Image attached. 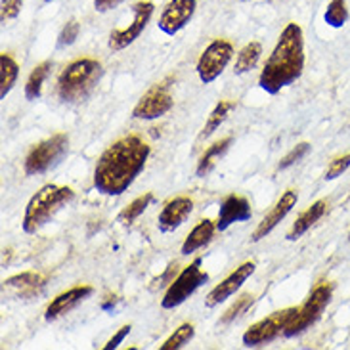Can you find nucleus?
I'll use <instances>...</instances> for the list:
<instances>
[{
    "mask_svg": "<svg viewBox=\"0 0 350 350\" xmlns=\"http://www.w3.org/2000/svg\"><path fill=\"white\" fill-rule=\"evenodd\" d=\"M304 69L303 29L297 23H287L278 38V44L266 62L258 85L268 94H278L282 88L293 85Z\"/></svg>",
    "mask_w": 350,
    "mask_h": 350,
    "instance_id": "obj_2",
    "label": "nucleus"
},
{
    "mask_svg": "<svg viewBox=\"0 0 350 350\" xmlns=\"http://www.w3.org/2000/svg\"><path fill=\"white\" fill-rule=\"evenodd\" d=\"M234 56V46L224 38L213 40L198 62V75L203 85L217 81Z\"/></svg>",
    "mask_w": 350,
    "mask_h": 350,
    "instance_id": "obj_9",
    "label": "nucleus"
},
{
    "mask_svg": "<svg viewBox=\"0 0 350 350\" xmlns=\"http://www.w3.org/2000/svg\"><path fill=\"white\" fill-rule=\"evenodd\" d=\"M251 218V205L245 198L241 196H228L222 205H220V211H218V220H217V230L218 232H224L232 224L236 222H243V220H249Z\"/></svg>",
    "mask_w": 350,
    "mask_h": 350,
    "instance_id": "obj_16",
    "label": "nucleus"
},
{
    "mask_svg": "<svg viewBox=\"0 0 350 350\" xmlns=\"http://www.w3.org/2000/svg\"><path fill=\"white\" fill-rule=\"evenodd\" d=\"M349 239H350V234H349Z\"/></svg>",
    "mask_w": 350,
    "mask_h": 350,
    "instance_id": "obj_37",
    "label": "nucleus"
},
{
    "mask_svg": "<svg viewBox=\"0 0 350 350\" xmlns=\"http://www.w3.org/2000/svg\"><path fill=\"white\" fill-rule=\"evenodd\" d=\"M150 152V146L134 134L113 142L96 163L94 188L104 196L124 193L146 167Z\"/></svg>",
    "mask_w": 350,
    "mask_h": 350,
    "instance_id": "obj_1",
    "label": "nucleus"
},
{
    "mask_svg": "<svg viewBox=\"0 0 350 350\" xmlns=\"http://www.w3.org/2000/svg\"><path fill=\"white\" fill-rule=\"evenodd\" d=\"M325 23L333 29H341L349 21V8L347 0H329L325 14H323Z\"/></svg>",
    "mask_w": 350,
    "mask_h": 350,
    "instance_id": "obj_26",
    "label": "nucleus"
},
{
    "mask_svg": "<svg viewBox=\"0 0 350 350\" xmlns=\"http://www.w3.org/2000/svg\"><path fill=\"white\" fill-rule=\"evenodd\" d=\"M230 144H232V138H224V140H220V142L213 144L207 152L203 153V157L199 159L198 165V176H205L207 172H211V169L215 167V163L226 153Z\"/></svg>",
    "mask_w": 350,
    "mask_h": 350,
    "instance_id": "obj_24",
    "label": "nucleus"
},
{
    "mask_svg": "<svg viewBox=\"0 0 350 350\" xmlns=\"http://www.w3.org/2000/svg\"><path fill=\"white\" fill-rule=\"evenodd\" d=\"M193 211V201L189 198H180L171 199L165 207H163L159 220H157V226L161 232H174L176 228L182 226V222L189 217V213Z\"/></svg>",
    "mask_w": 350,
    "mask_h": 350,
    "instance_id": "obj_17",
    "label": "nucleus"
},
{
    "mask_svg": "<svg viewBox=\"0 0 350 350\" xmlns=\"http://www.w3.org/2000/svg\"><path fill=\"white\" fill-rule=\"evenodd\" d=\"M104 73L102 64L92 57L77 59L59 75L57 81V94L67 104H79L85 102L88 96L92 94L98 81Z\"/></svg>",
    "mask_w": 350,
    "mask_h": 350,
    "instance_id": "obj_3",
    "label": "nucleus"
},
{
    "mask_svg": "<svg viewBox=\"0 0 350 350\" xmlns=\"http://www.w3.org/2000/svg\"><path fill=\"white\" fill-rule=\"evenodd\" d=\"M215 230H217V224L213 220H208V218L201 220L198 226L189 232L186 241L182 243V255H191L198 249L207 245L208 241H211V237H213V234H215Z\"/></svg>",
    "mask_w": 350,
    "mask_h": 350,
    "instance_id": "obj_20",
    "label": "nucleus"
},
{
    "mask_svg": "<svg viewBox=\"0 0 350 350\" xmlns=\"http://www.w3.org/2000/svg\"><path fill=\"white\" fill-rule=\"evenodd\" d=\"M350 167V153L347 155H342V157H337L335 161H332V165L327 167V171H325V180H335L342 176V172L349 171Z\"/></svg>",
    "mask_w": 350,
    "mask_h": 350,
    "instance_id": "obj_32",
    "label": "nucleus"
},
{
    "mask_svg": "<svg viewBox=\"0 0 350 350\" xmlns=\"http://www.w3.org/2000/svg\"><path fill=\"white\" fill-rule=\"evenodd\" d=\"M123 0H94L96 12H109V10L117 8Z\"/></svg>",
    "mask_w": 350,
    "mask_h": 350,
    "instance_id": "obj_35",
    "label": "nucleus"
},
{
    "mask_svg": "<svg viewBox=\"0 0 350 350\" xmlns=\"http://www.w3.org/2000/svg\"><path fill=\"white\" fill-rule=\"evenodd\" d=\"M193 333H196V327H193L191 323H182L178 329L172 333L167 341L163 342L161 350H176L180 349V347H184L186 342L191 341Z\"/></svg>",
    "mask_w": 350,
    "mask_h": 350,
    "instance_id": "obj_28",
    "label": "nucleus"
},
{
    "mask_svg": "<svg viewBox=\"0 0 350 350\" xmlns=\"http://www.w3.org/2000/svg\"><path fill=\"white\" fill-rule=\"evenodd\" d=\"M255 268V262H243L239 268H236L222 284H218L217 287L205 297V306H207V308H215V306H218L220 303H224L226 299H230V297L236 293L237 289L253 275Z\"/></svg>",
    "mask_w": 350,
    "mask_h": 350,
    "instance_id": "obj_13",
    "label": "nucleus"
},
{
    "mask_svg": "<svg viewBox=\"0 0 350 350\" xmlns=\"http://www.w3.org/2000/svg\"><path fill=\"white\" fill-rule=\"evenodd\" d=\"M253 295L251 293H245V295H241L239 299H236V303L232 304L230 308H228L226 312H224V316L220 318V323H230V322H234L236 318H239L241 314L247 312L249 310V306L253 304Z\"/></svg>",
    "mask_w": 350,
    "mask_h": 350,
    "instance_id": "obj_29",
    "label": "nucleus"
},
{
    "mask_svg": "<svg viewBox=\"0 0 350 350\" xmlns=\"http://www.w3.org/2000/svg\"><path fill=\"white\" fill-rule=\"evenodd\" d=\"M23 6V0H2V8H0V19L8 21V19L18 18L19 12Z\"/></svg>",
    "mask_w": 350,
    "mask_h": 350,
    "instance_id": "obj_33",
    "label": "nucleus"
},
{
    "mask_svg": "<svg viewBox=\"0 0 350 350\" xmlns=\"http://www.w3.org/2000/svg\"><path fill=\"white\" fill-rule=\"evenodd\" d=\"M50 67H52L50 62H42L40 66H37L31 71V75L27 79V85H25V98L27 100H37L38 96H40L42 85H44L48 73H50Z\"/></svg>",
    "mask_w": 350,
    "mask_h": 350,
    "instance_id": "obj_25",
    "label": "nucleus"
},
{
    "mask_svg": "<svg viewBox=\"0 0 350 350\" xmlns=\"http://www.w3.org/2000/svg\"><path fill=\"white\" fill-rule=\"evenodd\" d=\"M73 198H75V191L67 186H56V184L42 186L33 198L29 199L23 224H21L23 232L37 234L38 230L44 226L59 208L66 207Z\"/></svg>",
    "mask_w": 350,
    "mask_h": 350,
    "instance_id": "obj_4",
    "label": "nucleus"
},
{
    "mask_svg": "<svg viewBox=\"0 0 350 350\" xmlns=\"http://www.w3.org/2000/svg\"><path fill=\"white\" fill-rule=\"evenodd\" d=\"M19 75L18 64L10 54L0 56V98H6Z\"/></svg>",
    "mask_w": 350,
    "mask_h": 350,
    "instance_id": "obj_22",
    "label": "nucleus"
},
{
    "mask_svg": "<svg viewBox=\"0 0 350 350\" xmlns=\"http://www.w3.org/2000/svg\"><path fill=\"white\" fill-rule=\"evenodd\" d=\"M333 287L332 284L327 282H322L318 284L312 289V293L306 297V301L303 303L301 308H297V314L291 320V323L287 325L285 329V337H295V335H301L308 327H312L314 323L318 322L322 318L323 310L327 308V304L332 301Z\"/></svg>",
    "mask_w": 350,
    "mask_h": 350,
    "instance_id": "obj_5",
    "label": "nucleus"
},
{
    "mask_svg": "<svg viewBox=\"0 0 350 350\" xmlns=\"http://www.w3.org/2000/svg\"><path fill=\"white\" fill-rule=\"evenodd\" d=\"M207 272L201 270V258H196L189 266H186L178 274L176 280H172L167 293L161 299V306L167 310L176 308L182 303H186L191 295L198 291L203 284H207Z\"/></svg>",
    "mask_w": 350,
    "mask_h": 350,
    "instance_id": "obj_6",
    "label": "nucleus"
},
{
    "mask_svg": "<svg viewBox=\"0 0 350 350\" xmlns=\"http://www.w3.org/2000/svg\"><path fill=\"white\" fill-rule=\"evenodd\" d=\"M198 8L196 0H171L165 10H163L161 18H159V29L165 35H176L178 31L186 27L189 23V19L193 18Z\"/></svg>",
    "mask_w": 350,
    "mask_h": 350,
    "instance_id": "obj_12",
    "label": "nucleus"
},
{
    "mask_svg": "<svg viewBox=\"0 0 350 350\" xmlns=\"http://www.w3.org/2000/svg\"><path fill=\"white\" fill-rule=\"evenodd\" d=\"M236 107V104L234 102H218L217 107L213 109V113L208 115L207 123H205V126H203V131H201V134H199V138L201 140H205V138H208L211 134H215V131H217L220 124L226 121V117L230 115V111Z\"/></svg>",
    "mask_w": 350,
    "mask_h": 350,
    "instance_id": "obj_23",
    "label": "nucleus"
},
{
    "mask_svg": "<svg viewBox=\"0 0 350 350\" xmlns=\"http://www.w3.org/2000/svg\"><path fill=\"white\" fill-rule=\"evenodd\" d=\"M153 10H155V6H153V2H150V0H140V2H136L133 6V23H131L129 27L111 31V35H109V48L115 50V52H119V50H124L126 46H131L134 40L142 35V31L146 29V25L150 23V19H152L153 16Z\"/></svg>",
    "mask_w": 350,
    "mask_h": 350,
    "instance_id": "obj_10",
    "label": "nucleus"
},
{
    "mask_svg": "<svg viewBox=\"0 0 350 350\" xmlns=\"http://www.w3.org/2000/svg\"><path fill=\"white\" fill-rule=\"evenodd\" d=\"M172 104H174V100L169 94V85L163 83V85L153 86L152 90H148L140 98V102L134 107L133 115L136 119H144V121L159 119V117L171 111Z\"/></svg>",
    "mask_w": 350,
    "mask_h": 350,
    "instance_id": "obj_11",
    "label": "nucleus"
},
{
    "mask_svg": "<svg viewBox=\"0 0 350 350\" xmlns=\"http://www.w3.org/2000/svg\"><path fill=\"white\" fill-rule=\"evenodd\" d=\"M260 54H262L260 42H249V44L241 48V52L237 54L234 73H236V75H243L247 71H251V69L258 64Z\"/></svg>",
    "mask_w": 350,
    "mask_h": 350,
    "instance_id": "obj_21",
    "label": "nucleus"
},
{
    "mask_svg": "<svg viewBox=\"0 0 350 350\" xmlns=\"http://www.w3.org/2000/svg\"><path fill=\"white\" fill-rule=\"evenodd\" d=\"M44 2H54V0H44Z\"/></svg>",
    "mask_w": 350,
    "mask_h": 350,
    "instance_id": "obj_36",
    "label": "nucleus"
},
{
    "mask_svg": "<svg viewBox=\"0 0 350 350\" xmlns=\"http://www.w3.org/2000/svg\"><path fill=\"white\" fill-rule=\"evenodd\" d=\"M46 285V278L37 274V272H23V274L12 275L8 280H4V289H8L12 293L23 299H33L42 293Z\"/></svg>",
    "mask_w": 350,
    "mask_h": 350,
    "instance_id": "obj_18",
    "label": "nucleus"
},
{
    "mask_svg": "<svg viewBox=\"0 0 350 350\" xmlns=\"http://www.w3.org/2000/svg\"><path fill=\"white\" fill-rule=\"evenodd\" d=\"M69 138L67 134H54L46 140L38 142L25 157V172L27 174H42L56 167L62 157L67 153Z\"/></svg>",
    "mask_w": 350,
    "mask_h": 350,
    "instance_id": "obj_7",
    "label": "nucleus"
},
{
    "mask_svg": "<svg viewBox=\"0 0 350 350\" xmlns=\"http://www.w3.org/2000/svg\"><path fill=\"white\" fill-rule=\"evenodd\" d=\"M308 152H310V144L301 142L299 146H295L293 150L285 155L284 159H282V163L278 165V169H287V167H291V165H295L297 161H301Z\"/></svg>",
    "mask_w": 350,
    "mask_h": 350,
    "instance_id": "obj_31",
    "label": "nucleus"
},
{
    "mask_svg": "<svg viewBox=\"0 0 350 350\" xmlns=\"http://www.w3.org/2000/svg\"><path fill=\"white\" fill-rule=\"evenodd\" d=\"M79 33H81V25H79V21L77 19H71V21H67L64 29H62V33H59V37H57V46L64 48L69 46V44H73L79 37Z\"/></svg>",
    "mask_w": 350,
    "mask_h": 350,
    "instance_id": "obj_30",
    "label": "nucleus"
},
{
    "mask_svg": "<svg viewBox=\"0 0 350 350\" xmlns=\"http://www.w3.org/2000/svg\"><path fill=\"white\" fill-rule=\"evenodd\" d=\"M131 329H133L131 325H123V327H121L119 332L115 333V335H113V337H111V339H109V341L105 342V345H104V350H113V349H117V347H119V345H121V342L124 341V337H126V335L131 333Z\"/></svg>",
    "mask_w": 350,
    "mask_h": 350,
    "instance_id": "obj_34",
    "label": "nucleus"
},
{
    "mask_svg": "<svg viewBox=\"0 0 350 350\" xmlns=\"http://www.w3.org/2000/svg\"><path fill=\"white\" fill-rule=\"evenodd\" d=\"M297 314V308H284L278 312L270 314L268 318L256 322L243 333V345L245 347H262L266 342L278 339L282 333H285L287 325Z\"/></svg>",
    "mask_w": 350,
    "mask_h": 350,
    "instance_id": "obj_8",
    "label": "nucleus"
},
{
    "mask_svg": "<svg viewBox=\"0 0 350 350\" xmlns=\"http://www.w3.org/2000/svg\"><path fill=\"white\" fill-rule=\"evenodd\" d=\"M92 293H94V289L90 285H77V287L69 289L66 293L57 295L56 299L48 304L46 312H44L46 322H54L57 318H62L64 314L71 312L75 306H79V304L83 303L85 299H88Z\"/></svg>",
    "mask_w": 350,
    "mask_h": 350,
    "instance_id": "obj_15",
    "label": "nucleus"
},
{
    "mask_svg": "<svg viewBox=\"0 0 350 350\" xmlns=\"http://www.w3.org/2000/svg\"><path fill=\"white\" fill-rule=\"evenodd\" d=\"M153 201L152 193H146V196H140L138 199H134L131 205H126V207L119 213V222L121 224H133L136 218L142 215L146 208L150 207V203Z\"/></svg>",
    "mask_w": 350,
    "mask_h": 350,
    "instance_id": "obj_27",
    "label": "nucleus"
},
{
    "mask_svg": "<svg viewBox=\"0 0 350 350\" xmlns=\"http://www.w3.org/2000/svg\"><path fill=\"white\" fill-rule=\"evenodd\" d=\"M297 199H299L297 191H295V189H287L284 196L280 198V201L272 207V211L260 220V224L256 226L251 239H253V241H260L262 237L268 236V234H270V232H272V230H274L291 211H293V207L297 205Z\"/></svg>",
    "mask_w": 350,
    "mask_h": 350,
    "instance_id": "obj_14",
    "label": "nucleus"
},
{
    "mask_svg": "<svg viewBox=\"0 0 350 350\" xmlns=\"http://www.w3.org/2000/svg\"><path fill=\"white\" fill-rule=\"evenodd\" d=\"M325 211H327V203H325L323 199L312 203L310 207L304 211L301 217L295 220L293 228H291L289 234H287V239H289V241H297L299 237H303L304 234H306V232L325 215Z\"/></svg>",
    "mask_w": 350,
    "mask_h": 350,
    "instance_id": "obj_19",
    "label": "nucleus"
}]
</instances>
